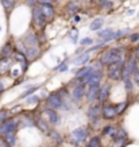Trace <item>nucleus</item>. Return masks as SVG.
Listing matches in <instances>:
<instances>
[{
    "instance_id": "5701e85b",
    "label": "nucleus",
    "mask_w": 139,
    "mask_h": 147,
    "mask_svg": "<svg viewBox=\"0 0 139 147\" xmlns=\"http://www.w3.org/2000/svg\"><path fill=\"white\" fill-rule=\"evenodd\" d=\"M116 132H117V128L115 125H105L103 128V131H101V134L105 135V136H109L112 140L116 138Z\"/></svg>"
},
{
    "instance_id": "473e14b6",
    "label": "nucleus",
    "mask_w": 139,
    "mask_h": 147,
    "mask_svg": "<svg viewBox=\"0 0 139 147\" xmlns=\"http://www.w3.org/2000/svg\"><path fill=\"white\" fill-rule=\"evenodd\" d=\"M49 135L51 136V139H53V140L57 143V144H59V143L62 142V138H61V135H59L58 132H55V131H50Z\"/></svg>"
},
{
    "instance_id": "393cba45",
    "label": "nucleus",
    "mask_w": 139,
    "mask_h": 147,
    "mask_svg": "<svg viewBox=\"0 0 139 147\" xmlns=\"http://www.w3.org/2000/svg\"><path fill=\"white\" fill-rule=\"evenodd\" d=\"M3 139H4V142L9 147L15 146V143H16V131H12V132H8V134L3 135Z\"/></svg>"
},
{
    "instance_id": "a211bd4d",
    "label": "nucleus",
    "mask_w": 139,
    "mask_h": 147,
    "mask_svg": "<svg viewBox=\"0 0 139 147\" xmlns=\"http://www.w3.org/2000/svg\"><path fill=\"white\" fill-rule=\"evenodd\" d=\"M101 77H103V71L100 70V69H96V67H93L92 73H90L89 76H88V78H86L85 85L93 84V82H100V81H101Z\"/></svg>"
},
{
    "instance_id": "ddd939ff",
    "label": "nucleus",
    "mask_w": 139,
    "mask_h": 147,
    "mask_svg": "<svg viewBox=\"0 0 139 147\" xmlns=\"http://www.w3.org/2000/svg\"><path fill=\"white\" fill-rule=\"evenodd\" d=\"M85 90H86V85L85 84H80V82H77V84L73 86V90H72L73 101L80 102L82 98L85 97Z\"/></svg>"
},
{
    "instance_id": "1a4fd4ad",
    "label": "nucleus",
    "mask_w": 139,
    "mask_h": 147,
    "mask_svg": "<svg viewBox=\"0 0 139 147\" xmlns=\"http://www.w3.org/2000/svg\"><path fill=\"white\" fill-rule=\"evenodd\" d=\"M40 117H43L47 123H49L50 125H57L59 124V115L57 113V111L55 109H51V108H45L43 111L40 112Z\"/></svg>"
},
{
    "instance_id": "c85d7f7f",
    "label": "nucleus",
    "mask_w": 139,
    "mask_h": 147,
    "mask_svg": "<svg viewBox=\"0 0 139 147\" xmlns=\"http://www.w3.org/2000/svg\"><path fill=\"white\" fill-rule=\"evenodd\" d=\"M128 31H130V28H123V30H119V31H113L112 38L113 39H120V38H123L124 35H127Z\"/></svg>"
},
{
    "instance_id": "39448f33",
    "label": "nucleus",
    "mask_w": 139,
    "mask_h": 147,
    "mask_svg": "<svg viewBox=\"0 0 139 147\" xmlns=\"http://www.w3.org/2000/svg\"><path fill=\"white\" fill-rule=\"evenodd\" d=\"M86 116L89 119L90 124H97V121L100 120L101 117V104L99 101H94V102H90L89 108L86 111Z\"/></svg>"
},
{
    "instance_id": "5fc2aeb1",
    "label": "nucleus",
    "mask_w": 139,
    "mask_h": 147,
    "mask_svg": "<svg viewBox=\"0 0 139 147\" xmlns=\"http://www.w3.org/2000/svg\"><path fill=\"white\" fill-rule=\"evenodd\" d=\"M93 1H94V0H93Z\"/></svg>"
},
{
    "instance_id": "4468645a",
    "label": "nucleus",
    "mask_w": 139,
    "mask_h": 147,
    "mask_svg": "<svg viewBox=\"0 0 139 147\" xmlns=\"http://www.w3.org/2000/svg\"><path fill=\"white\" fill-rule=\"evenodd\" d=\"M22 42L26 47H38L40 43L39 39H38V36H36L34 32H27Z\"/></svg>"
},
{
    "instance_id": "423d86ee",
    "label": "nucleus",
    "mask_w": 139,
    "mask_h": 147,
    "mask_svg": "<svg viewBox=\"0 0 139 147\" xmlns=\"http://www.w3.org/2000/svg\"><path fill=\"white\" fill-rule=\"evenodd\" d=\"M138 66V58L134 55H130V57L126 59L124 62V66H123V74H121V80L124 78H131L132 73H134L135 67Z\"/></svg>"
},
{
    "instance_id": "37998d69",
    "label": "nucleus",
    "mask_w": 139,
    "mask_h": 147,
    "mask_svg": "<svg viewBox=\"0 0 139 147\" xmlns=\"http://www.w3.org/2000/svg\"><path fill=\"white\" fill-rule=\"evenodd\" d=\"M39 4H53V0H36Z\"/></svg>"
},
{
    "instance_id": "9d476101",
    "label": "nucleus",
    "mask_w": 139,
    "mask_h": 147,
    "mask_svg": "<svg viewBox=\"0 0 139 147\" xmlns=\"http://www.w3.org/2000/svg\"><path fill=\"white\" fill-rule=\"evenodd\" d=\"M19 127H18V120L16 119H12V117H8L5 119L4 121L0 123V135L8 134V132H12V131H16Z\"/></svg>"
},
{
    "instance_id": "f03ea898",
    "label": "nucleus",
    "mask_w": 139,
    "mask_h": 147,
    "mask_svg": "<svg viewBox=\"0 0 139 147\" xmlns=\"http://www.w3.org/2000/svg\"><path fill=\"white\" fill-rule=\"evenodd\" d=\"M124 62H126V59L124 57L120 58L119 61L116 62L111 63V65H108L107 66V78L111 81H119L121 80V74H123V66H124Z\"/></svg>"
},
{
    "instance_id": "20e7f679",
    "label": "nucleus",
    "mask_w": 139,
    "mask_h": 147,
    "mask_svg": "<svg viewBox=\"0 0 139 147\" xmlns=\"http://www.w3.org/2000/svg\"><path fill=\"white\" fill-rule=\"evenodd\" d=\"M46 105L51 109H67L66 104L63 102V97L59 94V92H51V93L46 97Z\"/></svg>"
},
{
    "instance_id": "a18cd8bd",
    "label": "nucleus",
    "mask_w": 139,
    "mask_h": 147,
    "mask_svg": "<svg viewBox=\"0 0 139 147\" xmlns=\"http://www.w3.org/2000/svg\"><path fill=\"white\" fill-rule=\"evenodd\" d=\"M80 20H81L80 15H73V22H74V23H78Z\"/></svg>"
},
{
    "instance_id": "c9c22d12",
    "label": "nucleus",
    "mask_w": 139,
    "mask_h": 147,
    "mask_svg": "<svg viewBox=\"0 0 139 147\" xmlns=\"http://www.w3.org/2000/svg\"><path fill=\"white\" fill-rule=\"evenodd\" d=\"M93 42L94 40L92 39V38L86 36V38H82V39L80 40V45L81 46H90V45H93Z\"/></svg>"
},
{
    "instance_id": "de8ad7c7",
    "label": "nucleus",
    "mask_w": 139,
    "mask_h": 147,
    "mask_svg": "<svg viewBox=\"0 0 139 147\" xmlns=\"http://www.w3.org/2000/svg\"><path fill=\"white\" fill-rule=\"evenodd\" d=\"M101 5L103 7H111V3L109 1H101Z\"/></svg>"
},
{
    "instance_id": "c03bdc74",
    "label": "nucleus",
    "mask_w": 139,
    "mask_h": 147,
    "mask_svg": "<svg viewBox=\"0 0 139 147\" xmlns=\"http://www.w3.org/2000/svg\"><path fill=\"white\" fill-rule=\"evenodd\" d=\"M66 69H67V65H66V63H62V65H61V66L58 67V70H59V71H65Z\"/></svg>"
},
{
    "instance_id": "9b49d317",
    "label": "nucleus",
    "mask_w": 139,
    "mask_h": 147,
    "mask_svg": "<svg viewBox=\"0 0 139 147\" xmlns=\"http://www.w3.org/2000/svg\"><path fill=\"white\" fill-rule=\"evenodd\" d=\"M94 66H89V65H84V66H81L78 70H77L76 76L73 78V81H76V82H80V84H85L86 78L89 76L92 70H93Z\"/></svg>"
},
{
    "instance_id": "79ce46f5",
    "label": "nucleus",
    "mask_w": 139,
    "mask_h": 147,
    "mask_svg": "<svg viewBox=\"0 0 139 147\" xmlns=\"http://www.w3.org/2000/svg\"><path fill=\"white\" fill-rule=\"evenodd\" d=\"M139 40V32H135L130 36V43H136Z\"/></svg>"
},
{
    "instance_id": "0eeeda50",
    "label": "nucleus",
    "mask_w": 139,
    "mask_h": 147,
    "mask_svg": "<svg viewBox=\"0 0 139 147\" xmlns=\"http://www.w3.org/2000/svg\"><path fill=\"white\" fill-rule=\"evenodd\" d=\"M117 116H119V113L116 111V105L108 104V102L101 104V117L104 120H115Z\"/></svg>"
},
{
    "instance_id": "b1692460",
    "label": "nucleus",
    "mask_w": 139,
    "mask_h": 147,
    "mask_svg": "<svg viewBox=\"0 0 139 147\" xmlns=\"http://www.w3.org/2000/svg\"><path fill=\"white\" fill-rule=\"evenodd\" d=\"M88 61H89V53L88 51H84L82 54H80V55H77L74 58V63L78 65V66H84Z\"/></svg>"
},
{
    "instance_id": "a19ab883",
    "label": "nucleus",
    "mask_w": 139,
    "mask_h": 147,
    "mask_svg": "<svg viewBox=\"0 0 139 147\" xmlns=\"http://www.w3.org/2000/svg\"><path fill=\"white\" fill-rule=\"evenodd\" d=\"M77 36H78V31H77L76 28H73V30H72V32H70V39L73 40V43H76Z\"/></svg>"
},
{
    "instance_id": "412c9836",
    "label": "nucleus",
    "mask_w": 139,
    "mask_h": 147,
    "mask_svg": "<svg viewBox=\"0 0 139 147\" xmlns=\"http://www.w3.org/2000/svg\"><path fill=\"white\" fill-rule=\"evenodd\" d=\"M40 9H42V12L45 15L46 20H50V19L54 16V13H55L54 7L51 4H40Z\"/></svg>"
},
{
    "instance_id": "2eb2a0df",
    "label": "nucleus",
    "mask_w": 139,
    "mask_h": 147,
    "mask_svg": "<svg viewBox=\"0 0 139 147\" xmlns=\"http://www.w3.org/2000/svg\"><path fill=\"white\" fill-rule=\"evenodd\" d=\"M109 93H111V84L109 82H105L100 86V92H99V97H97V101L100 104H104L107 102L108 97H109Z\"/></svg>"
},
{
    "instance_id": "49530a36",
    "label": "nucleus",
    "mask_w": 139,
    "mask_h": 147,
    "mask_svg": "<svg viewBox=\"0 0 139 147\" xmlns=\"http://www.w3.org/2000/svg\"><path fill=\"white\" fill-rule=\"evenodd\" d=\"M0 147H9V146L4 142V139H0Z\"/></svg>"
},
{
    "instance_id": "603ef678",
    "label": "nucleus",
    "mask_w": 139,
    "mask_h": 147,
    "mask_svg": "<svg viewBox=\"0 0 139 147\" xmlns=\"http://www.w3.org/2000/svg\"><path fill=\"white\" fill-rule=\"evenodd\" d=\"M138 18H139V12H138Z\"/></svg>"
},
{
    "instance_id": "72a5a7b5",
    "label": "nucleus",
    "mask_w": 139,
    "mask_h": 147,
    "mask_svg": "<svg viewBox=\"0 0 139 147\" xmlns=\"http://www.w3.org/2000/svg\"><path fill=\"white\" fill-rule=\"evenodd\" d=\"M131 80H132V82H134L135 85L139 86V66L135 67L134 73H132V76H131Z\"/></svg>"
},
{
    "instance_id": "f257e3e1",
    "label": "nucleus",
    "mask_w": 139,
    "mask_h": 147,
    "mask_svg": "<svg viewBox=\"0 0 139 147\" xmlns=\"http://www.w3.org/2000/svg\"><path fill=\"white\" fill-rule=\"evenodd\" d=\"M120 58H123V49L121 47H108L104 51H101L99 57V63L101 66H108V65L119 61Z\"/></svg>"
},
{
    "instance_id": "f8f14e48",
    "label": "nucleus",
    "mask_w": 139,
    "mask_h": 147,
    "mask_svg": "<svg viewBox=\"0 0 139 147\" xmlns=\"http://www.w3.org/2000/svg\"><path fill=\"white\" fill-rule=\"evenodd\" d=\"M32 20H34V23H35V26L38 27V28H43L45 24L47 23V20H46L40 7H34V8H32Z\"/></svg>"
},
{
    "instance_id": "e433bc0d",
    "label": "nucleus",
    "mask_w": 139,
    "mask_h": 147,
    "mask_svg": "<svg viewBox=\"0 0 139 147\" xmlns=\"http://www.w3.org/2000/svg\"><path fill=\"white\" fill-rule=\"evenodd\" d=\"M107 46V43H104V42H100L99 45H94V46H92L89 50H86L88 53H90V51H97V50H100V49H103V47H105Z\"/></svg>"
},
{
    "instance_id": "c756f323",
    "label": "nucleus",
    "mask_w": 139,
    "mask_h": 147,
    "mask_svg": "<svg viewBox=\"0 0 139 147\" xmlns=\"http://www.w3.org/2000/svg\"><path fill=\"white\" fill-rule=\"evenodd\" d=\"M38 88H39L38 85H34V86H31V88H28V89H27L26 92H23V93H22V96H20V98H27V97H28V96H31V94L34 93V92H35V90L38 89Z\"/></svg>"
},
{
    "instance_id": "8fccbe9b",
    "label": "nucleus",
    "mask_w": 139,
    "mask_h": 147,
    "mask_svg": "<svg viewBox=\"0 0 139 147\" xmlns=\"http://www.w3.org/2000/svg\"><path fill=\"white\" fill-rule=\"evenodd\" d=\"M135 57L139 58V43H138V46H136V49H135Z\"/></svg>"
},
{
    "instance_id": "6e6552de",
    "label": "nucleus",
    "mask_w": 139,
    "mask_h": 147,
    "mask_svg": "<svg viewBox=\"0 0 139 147\" xmlns=\"http://www.w3.org/2000/svg\"><path fill=\"white\" fill-rule=\"evenodd\" d=\"M100 82H93V84H88L86 85V90H85V98L88 102H94L97 101L99 97V92H100Z\"/></svg>"
},
{
    "instance_id": "bb28decb",
    "label": "nucleus",
    "mask_w": 139,
    "mask_h": 147,
    "mask_svg": "<svg viewBox=\"0 0 139 147\" xmlns=\"http://www.w3.org/2000/svg\"><path fill=\"white\" fill-rule=\"evenodd\" d=\"M13 46L9 43V42H7L3 47H1V51H0V54H1V57H11L13 54Z\"/></svg>"
},
{
    "instance_id": "58836bf2",
    "label": "nucleus",
    "mask_w": 139,
    "mask_h": 147,
    "mask_svg": "<svg viewBox=\"0 0 139 147\" xmlns=\"http://www.w3.org/2000/svg\"><path fill=\"white\" fill-rule=\"evenodd\" d=\"M8 111L7 109H0V123L1 121H4L5 119H8Z\"/></svg>"
},
{
    "instance_id": "2f4dec72",
    "label": "nucleus",
    "mask_w": 139,
    "mask_h": 147,
    "mask_svg": "<svg viewBox=\"0 0 139 147\" xmlns=\"http://www.w3.org/2000/svg\"><path fill=\"white\" fill-rule=\"evenodd\" d=\"M85 147H100V138L99 136H94L85 144Z\"/></svg>"
},
{
    "instance_id": "dca6fc26",
    "label": "nucleus",
    "mask_w": 139,
    "mask_h": 147,
    "mask_svg": "<svg viewBox=\"0 0 139 147\" xmlns=\"http://www.w3.org/2000/svg\"><path fill=\"white\" fill-rule=\"evenodd\" d=\"M128 135L123 128H117L116 132V138L113 139V147H123L127 143Z\"/></svg>"
},
{
    "instance_id": "864d4df0",
    "label": "nucleus",
    "mask_w": 139,
    "mask_h": 147,
    "mask_svg": "<svg viewBox=\"0 0 139 147\" xmlns=\"http://www.w3.org/2000/svg\"><path fill=\"white\" fill-rule=\"evenodd\" d=\"M138 101H139V100H138Z\"/></svg>"
},
{
    "instance_id": "7c9ffc66",
    "label": "nucleus",
    "mask_w": 139,
    "mask_h": 147,
    "mask_svg": "<svg viewBox=\"0 0 139 147\" xmlns=\"http://www.w3.org/2000/svg\"><path fill=\"white\" fill-rule=\"evenodd\" d=\"M1 4H3L4 9L11 11L13 8V5H15V0H1Z\"/></svg>"
},
{
    "instance_id": "4c0bfd02",
    "label": "nucleus",
    "mask_w": 139,
    "mask_h": 147,
    "mask_svg": "<svg viewBox=\"0 0 139 147\" xmlns=\"http://www.w3.org/2000/svg\"><path fill=\"white\" fill-rule=\"evenodd\" d=\"M127 105H128V102L127 101H124V102H120V104H117L116 105V111H117V113L120 115V113H123V111L127 108Z\"/></svg>"
},
{
    "instance_id": "aec40b11",
    "label": "nucleus",
    "mask_w": 139,
    "mask_h": 147,
    "mask_svg": "<svg viewBox=\"0 0 139 147\" xmlns=\"http://www.w3.org/2000/svg\"><path fill=\"white\" fill-rule=\"evenodd\" d=\"M24 55H26L27 61H34V59H36V58L40 55L39 46H38V47H26V53H24Z\"/></svg>"
},
{
    "instance_id": "3c124183",
    "label": "nucleus",
    "mask_w": 139,
    "mask_h": 147,
    "mask_svg": "<svg viewBox=\"0 0 139 147\" xmlns=\"http://www.w3.org/2000/svg\"><path fill=\"white\" fill-rule=\"evenodd\" d=\"M4 90V84H3V81H0V93Z\"/></svg>"
},
{
    "instance_id": "f3484780",
    "label": "nucleus",
    "mask_w": 139,
    "mask_h": 147,
    "mask_svg": "<svg viewBox=\"0 0 139 147\" xmlns=\"http://www.w3.org/2000/svg\"><path fill=\"white\" fill-rule=\"evenodd\" d=\"M12 67V59L11 57H1L0 58V76L8 74Z\"/></svg>"
},
{
    "instance_id": "7ed1b4c3",
    "label": "nucleus",
    "mask_w": 139,
    "mask_h": 147,
    "mask_svg": "<svg viewBox=\"0 0 139 147\" xmlns=\"http://www.w3.org/2000/svg\"><path fill=\"white\" fill-rule=\"evenodd\" d=\"M88 136H89V129H88V127L82 125V127H78L70 132V142L76 146H81L86 142Z\"/></svg>"
},
{
    "instance_id": "a878e982",
    "label": "nucleus",
    "mask_w": 139,
    "mask_h": 147,
    "mask_svg": "<svg viewBox=\"0 0 139 147\" xmlns=\"http://www.w3.org/2000/svg\"><path fill=\"white\" fill-rule=\"evenodd\" d=\"M104 24V19L103 18H96L94 20H92L89 24V30L90 31H99L100 28Z\"/></svg>"
},
{
    "instance_id": "09e8293b",
    "label": "nucleus",
    "mask_w": 139,
    "mask_h": 147,
    "mask_svg": "<svg viewBox=\"0 0 139 147\" xmlns=\"http://www.w3.org/2000/svg\"><path fill=\"white\" fill-rule=\"evenodd\" d=\"M35 1H36V0H27V4H28V5H31V7H34V4H35Z\"/></svg>"
},
{
    "instance_id": "4be33fe9",
    "label": "nucleus",
    "mask_w": 139,
    "mask_h": 147,
    "mask_svg": "<svg viewBox=\"0 0 139 147\" xmlns=\"http://www.w3.org/2000/svg\"><path fill=\"white\" fill-rule=\"evenodd\" d=\"M35 125L38 127L39 129H42V132H45V134H49L50 132V128H49V123L43 119V117H36L35 119Z\"/></svg>"
},
{
    "instance_id": "6ab92c4d",
    "label": "nucleus",
    "mask_w": 139,
    "mask_h": 147,
    "mask_svg": "<svg viewBox=\"0 0 139 147\" xmlns=\"http://www.w3.org/2000/svg\"><path fill=\"white\" fill-rule=\"evenodd\" d=\"M12 57L16 62H19V65H20V67L23 69V71H26L27 67H28V61H27L26 55H24L23 53H19V51H13Z\"/></svg>"
},
{
    "instance_id": "ea45409f",
    "label": "nucleus",
    "mask_w": 139,
    "mask_h": 147,
    "mask_svg": "<svg viewBox=\"0 0 139 147\" xmlns=\"http://www.w3.org/2000/svg\"><path fill=\"white\" fill-rule=\"evenodd\" d=\"M39 101V96H31V97H27V102L28 104H36V102Z\"/></svg>"
},
{
    "instance_id": "f704fd0d",
    "label": "nucleus",
    "mask_w": 139,
    "mask_h": 147,
    "mask_svg": "<svg viewBox=\"0 0 139 147\" xmlns=\"http://www.w3.org/2000/svg\"><path fill=\"white\" fill-rule=\"evenodd\" d=\"M123 82H124V88H126L127 92H131L132 88H134V85H132V80H131V78H124Z\"/></svg>"
},
{
    "instance_id": "cd10ccee",
    "label": "nucleus",
    "mask_w": 139,
    "mask_h": 147,
    "mask_svg": "<svg viewBox=\"0 0 139 147\" xmlns=\"http://www.w3.org/2000/svg\"><path fill=\"white\" fill-rule=\"evenodd\" d=\"M80 9V4L77 3L76 0H70L69 3L66 4V11L69 13H73V15H76V12Z\"/></svg>"
}]
</instances>
